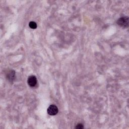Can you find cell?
Listing matches in <instances>:
<instances>
[{"instance_id":"obj_1","label":"cell","mask_w":129,"mask_h":129,"mask_svg":"<svg viewBox=\"0 0 129 129\" xmlns=\"http://www.w3.org/2000/svg\"><path fill=\"white\" fill-rule=\"evenodd\" d=\"M128 17H123L120 18L117 21L118 24L121 27H126L128 25Z\"/></svg>"},{"instance_id":"obj_2","label":"cell","mask_w":129,"mask_h":129,"mask_svg":"<svg viewBox=\"0 0 129 129\" xmlns=\"http://www.w3.org/2000/svg\"><path fill=\"white\" fill-rule=\"evenodd\" d=\"M58 108L55 105H50L48 108V113L50 116H54L58 112Z\"/></svg>"},{"instance_id":"obj_3","label":"cell","mask_w":129,"mask_h":129,"mask_svg":"<svg viewBox=\"0 0 129 129\" xmlns=\"http://www.w3.org/2000/svg\"><path fill=\"white\" fill-rule=\"evenodd\" d=\"M27 83L30 87H34L37 84V79L34 76H30L27 80Z\"/></svg>"},{"instance_id":"obj_4","label":"cell","mask_w":129,"mask_h":129,"mask_svg":"<svg viewBox=\"0 0 129 129\" xmlns=\"http://www.w3.org/2000/svg\"><path fill=\"white\" fill-rule=\"evenodd\" d=\"M7 77L8 79H9L10 81H13L15 78V72L13 70H11L8 73Z\"/></svg>"},{"instance_id":"obj_5","label":"cell","mask_w":129,"mask_h":129,"mask_svg":"<svg viewBox=\"0 0 129 129\" xmlns=\"http://www.w3.org/2000/svg\"><path fill=\"white\" fill-rule=\"evenodd\" d=\"M29 26L32 29H36L37 27L36 23V22H33V21H31V22H30L29 23Z\"/></svg>"},{"instance_id":"obj_6","label":"cell","mask_w":129,"mask_h":129,"mask_svg":"<svg viewBox=\"0 0 129 129\" xmlns=\"http://www.w3.org/2000/svg\"><path fill=\"white\" fill-rule=\"evenodd\" d=\"M83 126L82 124H78L76 126V128H78V129H82V128H83Z\"/></svg>"}]
</instances>
